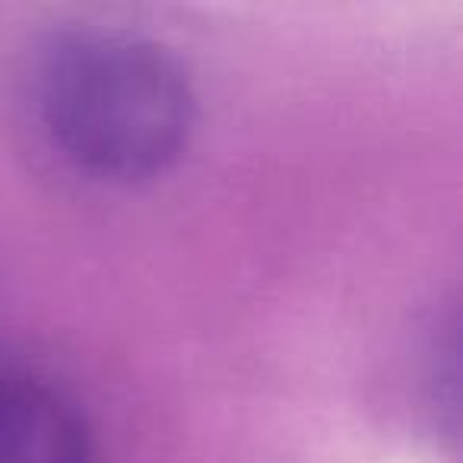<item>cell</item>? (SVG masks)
Instances as JSON below:
<instances>
[{
	"label": "cell",
	"mask_w": 463,
	"mask_h": 463,
	"mask_svg": "<svg viewBox=\"0 0 463 463\" xmlns=\"http://www.w3.org/2000/svg\"><path fill=\"white\" fill-rule=\"evenodd\" d=\"M0 463H92L83 412L54 381L0 362Z\"/></svg>",
	"instance_id": "7a4b0ae2"
},
{
	"label": "cell",
	"mask_w": 463,
	"mask_h": 463,
	"mask_svg": "<svg viewBox=\"0 0 463 463\" xmlns=\"http://www.w3.org/2000/svg\"><path fill=\"white\" fill-rule=\"evenodd\" d=\"M39 111L73 165L111 181L165 172L194 128V96L178 61L124 33L58 42L39 73Z\"/></svg>",
	"instance_id": "6da1fadb"
}]
</instances>
